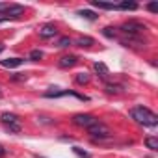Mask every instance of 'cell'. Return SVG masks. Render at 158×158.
Segmentation results:
<instances>
[{"label":"cell","mask_w":158,"mask_h":158,"mask_svg":"<svg viewBox=\"0 0 158 158\" xmlns=\"http://www.w3.org/2000/svg\"><path fill=\"white\" fill-rule=\"evenodd\" d=\"M0 121H2L6 125V128L10 132H21V119L17 114H11V112H4L2 115H0Z\"/></svg>","instance_id":"2"},{"label":"cell","mask_w":158,"mask_h":158,"mask_svg":"<svg viewBox=\"0 0 158 158\" xmlns=\"http://www.w3.org/2000/svg\"><path fill=\"white\" fill-rule=\"evenodd\" d=\"M130 117H132L136 123L143 125V127H156V123H158L156 114L151 112L149 108H143V106H136V108H132V110H130Z\"/></svg>","instance_id":"1"},{"label":"cell","mask_w":158,"mask_h":158,"mask_svg":"<svg viewBox=\"0 0 158 158\" xmlns=\"http://www.w3.org/2000/svg\"><path fill=\"white\" fill-rule=\"evenodd\" d=\"M41 58H43V52H41V50H32V52H30V60L37 61V60H41Z\"/></svg>","instance_id":"20"},{"label":"cell","mask_w":158,"mask_h":158,"mask_svg":"<svg viewBox=\"0 0 158 158\" xmlns=\"http://www.w3.org/2000/svg\"><path fill=\"white\" fill-rule=\"evenodd\" d=\"M78 63V56H74V54H69V56H61L60 58V61H58V65L61 67V69H69V67H74Z\"/></svg>","instance_id":"7"},{"label":"cell","mask_w":158,"mask_h":158,"mask_svg":"<svg viewBox=\"0 0 158 158\" xmlns=\"http://www.w3.org/2000/svg\"><path fill=\"white\" fill-rule=\"evenodd\" d=\"M39 35H41L43 39L54 37V35H56V26H54V24H45V26H41V30H39Z\"/></svg>","instance_id":"8"},{"label":"cell","mask_w":158,"mask_h":158,"mask_svg":"<svg viewBox=\"0 0 158 158\" xmlns=\"http://www.w3.org/2000/svg\"><path fill=\"white\" fill-rule=\"evenodd\" d=\"M93 67H95V71H97V74H99V76L102 78V80H106V78L110 76V71H108V67H106V65H104L102 61H97V63H95Z\"/></svg>","instance_id":"10"},{"label":"cell","mask_w":158,"mask_h":158,"mask_svg":"<svg viewBox=\"0 0 158 158\" xmlns=\"http://www.w3.org/2000/svg\"><path fill=\"white\" fill-rule=\"evenodd\" d=\"M88 132L93 136V138H106V136H110V130H108V127L106 125H102V123H95V125H91L89 128H88Z\"/></svg>","instance_id":"5"},{"label":"cell","mask_w":158,"mask_h":158,"mask_svg":"<svg viewBox=\"0 0 158 158\" xmlns=\"http://www.w3.org/2000/svg\"><path fill=\"white\" fill-rule=\"evenodd\" d=\"M73 123H74V125H78V127L89 128L91 125H95V123H97V119H95L93 115H89V114H76V115L73 117Z\"/></svg>","instance_id":"4"},{"label":"cell","mask_w":158,"mask_h":158,"mask_svg":"<svg viewBox=\"0 0 158 158\" xmlns=\"http://www.w3.org/2000/svg\"><path fill=\"white\" fill-rule=\"evenodd\" d=\"M23 58H8V60H0V65L2 67H10V69H13V67H19V65H23Z\"/></svg>","instance_id":"9"},{"label":"cell","mask_w":158,"mask_h":158,"mask_svg":"<svg viewBox=\"0 0 158 158\" xmlns=\"http://www.w3.org/2000/svg\"><path fill=\"white\" fill-rule=\"evenodd\" d=\"M73 151H74V152H76L78 156H80V158H89V154H88V152H84L82 149H78V147H74Z\"/></svg>","instance_id":"21"},{"label":"cell","mask_w":158,"mask_h":158,"mask_svg":"<svg viewBox=\"0 0 158 158\" xmlns=\"http://www.w3.org/2000/svg\"><path fill=\"white\" fill-rule=\"evenodd\" d=\"M102 34H104L106 37H110V39H112V37H115V28H112V26H106V28L102 30Z\"/></svg>","instance_id":"19"},{"label":"cell","mask_w":158,"mask_h":158,"mask_svg":"<svg viewBox=\"0 0 158 158\" xmlns=\"http://www.w3.org/2000/svg\"><path fill=\"white\" fill-rule=\"evenodd\" d=\"M74 80H76V84H78V86H84V84H88V82H89V74H88V73H78Z\"/></svg>","instance_id":"14"},{"label":"cell","mask_w":158,"mask_h":158,"mask_svg":"<svg viewBox=\"0 0 158 158\" xmlns=\"http://www.w3.org/2000/svg\"><path fill=\"white\" fill-rule=\"evenodd\" d=\"M71 43H73V41H71V37L63 35V37H60V39H58V43H56V45H58V47H61V48H65V47H69Z\"/></svg>","instance_id":"18"},{"label":"cell","mask_w":158,"mask_h":158,"mask_svg":"<svg viewBox=\"0 0 158 158\" xmlns=\"http://www.w3.org/2000/svg\"><path fill=\"white\" fill-rule=\"evenodd\" d=\"M95 41H93V37H89V35H80L76 39V45L78 47H91Z\"/></svg>","instance_id":"12"},{"label":"cell","mask_w":158,"mask_h":158,"mask_svg":"<svg viewBox=\"0 0 158 158\" xmlns=\"http://www.w3.org/2000/svg\"><path fill=\"white\" fill-rule=\"evenodd\" d=\"M78 15H80V17H84V19H88V21H95L99 15H95L93 11H89V10H80V11H78Z\"/></svg>","instance_id":"15"},{"label":"cell","mask_w":158,"mask_h":158,"mask_svg":"<svg viewBox=\"0 0 158 158\" xmlns=\"http://www.w3.org/2000/svg\"><path fill=\"white\" fill-rule=\"evenodd\" d=\"M4 48H6V47H4V45H2V43H0V52H2V50H4Z\"/></svg>","instance_id":"24"},{"label":"cell","mask_w":158,"mask_h":158,"mask_svg":"<svg viewBox=\"0 0 158 158\" xmlns=\"http://www.w3.org/2000/svg\"><path fill=\"white\" fill-rule=\"evenodd\" d=\"M106 91L108 93H119V91H123V86H119V84H106Z\"/></svg>","instance_id":"17"},{"label":"cell","mask_w":158,"mask_h":158,"mask_svg":"<svg viewBox=\"0 0 158 158\" xmlns=\"http://www.w3.org/2000/svg\"><path fill=\"white\" fill-rule=\"evenodd\" d=\"M91 6L99 8V10H117V4H112V2H101V0H93Z\"/></svg>","instance_id":"11"},{"label":"cell","mask_w":158,"mask_h":158,"mask_svg":"<svg viewBox=\"0 0 158 158\" xmlns=\"http://www.w3.org/2000/svg\"><path fill=\"white\" fill-rule=\"evenodd\" d=\"M2 154H4V147H2V145H0V156H2Z\"/></svg>","instance_id":"23"},{"label":"cell","mask_w":158,"mask_h":158,"mask_svg":"<svg viewBox=\"0 0 158 158\" xmlns=\"http://www.w3.org/2000/svg\"><path fill=\"white\" fill-rule=\"evenodd\" d=\"M147 10L152 11V13H156V11H158V4H156V2H151V4L147 6Z\"/></svg>","instance_id":"22"},{"label":"cell","mask_w":158,"mask_h":158,"mask_svg":"<svg viewBox=\"0 0 158 158\" xmlns=\"http://www.w3.org/2000/svg\"><path fill=\"white\" fill-rule=\"evenodd\" d=\"M121 30H123V34H127V35H139V34L145 30V26H143L141 23L128 21V23H125V24L121 26Z\"/></svg>","instance_id":"3"},{"label":"cell","mask_w":158,"mask_h":158,"mask_svg":"<svg viewBox=\"0 0 158 158\" xmlns=\"http://www.w3.org/2000/svg\"><path fill=\"white\" fill-rule=\"evenodd\" d=\"M24 13V8L21 4H10V8L2 13V19H19Z\"/></svg>","instance_id":"6"},{"label":"cell","mask_w":158,"mask_h":158,"mask_svg":"<svg viewBox=\"0 0 158 158\" xmlns=\"http://www.w3.org/2000/svg\"><path fill=\"white\" fill-rule=\"evenodd\" d=\"M136 8H138L136 2H121V4H117V10H130V11H134Z\"/></svg>","instance_id":"16"},{"label":"cell","mask_w":158,"mask_h":158,"mask_svg":"<svg viewBox=\"0 0 158 158\" xmlns=\"http://www.w3.org/2000/svg\"><path fill=\"white\" fill-rule=\"evenodd\" d=\"M145 145H147V149H151V151H158V139H156L154 136L145 138Z\"/></svg>","instance_id":"13"}]
</instances>
